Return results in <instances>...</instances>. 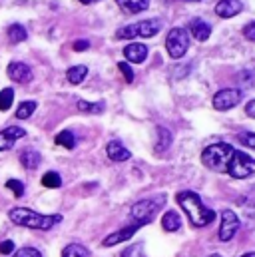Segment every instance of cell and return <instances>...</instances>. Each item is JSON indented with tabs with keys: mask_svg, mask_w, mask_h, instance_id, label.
Returning <instances> with one entry per match:
<instances>
[{
	"mask_svg": "<svg viewBox=\"0 0 255 257\" xmlns=\"http://www.w3.org/2000/svg\"><path fill=\"white\" fill-rule=\"evenodd\" d=\"M176 199H178V203L182 205V209L188 213L191 225L203 227V225H209V223L215 219V211L209 209L195 192H190V190L180 192L176 195Z\"/></svg>",
	"mask_w": 255,
	"mask_h": 257,
	"instance_id": "cell-1",
	"label": "cell"
},
{
	"mask_svg": "<svg viewBox=\"0 0 255 257\" xmlns=\"http://www.w3.org/2000/svg\"><path fill=\"white\" fill-rule=\"evenodd\" d=\"M10 221L14 225H24V227H30V229H42V231H48L52 229L56 223L62 221V215H42V213H36L28 207H14L10 209L8 213Z\"/></svg>",
	"mask_w": 255,
	"mask_h": 257,
	"instance_id": "cell-2",
	"label": "cell"
},
{
	"mask_svg": "<svg viewBox=\"0 0 255 257\" xmlns=\"http://www.w3.org/2000/svg\"><path fill=\"white\" fill-rule=\"evenodd\" d=\"M233 152H235V148H233L231 144H225V142L211 144V146H207V148L201 152V162H203V166H205L207 170L217 172V174H225Z\"/></svg>",
	"mask_w": 255,
	"mask_h": 257,
	"instance_id": "cell-3",
	"label": "cell"
},
{
	"mask_svg": "<svg viewBox=\"0 0 255 257\" xmlns=\"http://www.w3.org/2000/svg\"><path fill=\"white\" fill-rule=\"evenodd\" d=\"M162 205H164V195L152 197V199H140V201H136V203L132 205V209H130L132 223L138 225V227L152 223Z\"/></svg>",
	"mask_w": 255,
	"mask_h": 257,
	"instance_id": "cell-4",
	"label": "cell"
},
{
	"mask_svg": "<svg viewBox=\"0 0 255 257\" xmlns=\"http://www.w3.org/2000/svg\"><path fill=\"white\" fill-rule=\"evenodd\" d=\"M162 30V20L160 18H150L142 20L136 24H128L116 30L118 40H132V38H152Z\"/></svg>",
	"mask_w": 255,
	"mask_h": 257,
	"instance_id": "cell-5",
	"label": "cell"
},
{
	"mask_svg": "<svg viewBox=\"0 0 255 257\" xmlns=\"http://www.w3.org/2000/svg\"><path fill=\"white\" fill-rule=\"evenodd\" d=\"M231 178L235 180H245V178H251L255 176V160L251 156H247L245 152H239L235 150L231 160H229V166H227V172Z\"/></svg>",
	"mask_w": 255,
	"mask_h": 257,
	"instance_id": "cell-6",
	"label": "cell"
},
{
	"mask_svg": "<svg viewBox=\"0 0 255 257\" xmlns=\"http://www.w3.org/2000/svg\"><path fill=\"white\" fill-rule=\"evenodd\" d=\"M190 48V32L186 28H172L166 38V50L174 60H180L186 56Z\"/></svg>",
	"mask_w": 255,
	"mask_h": 257,
	"instance_id": "cell-7",
	"label": "cell"
},
{
	"mask_svg": "<svg viewBox=\"0 0 255 257\" xmlns=\"http://www.w3.org/2000/svg\"><path fill=\"white\" fill-rule=\"evenodd\" d=\"M241 102V92L235 88H223L213 96V108L219 112L231 110Z\"/></svg>",
	"mask_w": 255,
	"mask_h": 257,
	"instance_id": "cell-8",
	"label": "cell"
},
{
	"mask_svg": "<svg viewBox=\"0 0 255 257\" xmlns=\"http://www.w3.org/2000/svg\"><path fill=\"white\" fill-rule=\"evenodd\" d=\"M241 221L233 209H223L221 213V225H219V241H229L237 233Z\"/></svg>",
	"mask_w": 255,
	"mask_h": 257,
	"instance_id": "cell-9",
	"label": "cell"
},
{
	"mask_svg": "<svg viewBox=\"0 0 255 257\" xmlns=\"http://www.w3.org/2000/svg\"><path fill=\"white\" fill-rule=\"evenodd\" d=\"M6 72H8V78H10L12 82H18V84H28V82H32V78H34L30 66L24 64V62H10Z\"/></svg>",
	"mask_w": 255,
	"mask_h": 257,
	"instance_id": "cell-10",
	"label": "cell"
},
{
	"mask_svg": "<svg viewBox=\"0 0 255 257\" xmlns=\"http://www.w3.org/2000/svg\"><path fill=\"white\" fill-rule=\"evenodd\" d=\"M24 136H26V130L18 128V126H8V128L0 130V152L10 150L16 144V140H20Z\"/></svg>",
	"mask_w": 255,
	"mask_h": 257,
	"instance_id": "cell-11",
	"label": "cell"
},
{
	"mask_svg": "<svg viewBox=\"0 0 255 257\" xmlns=\"http://www.w3.org/2000/svg\"><path fill=\"white\" fill-rule=\"evenodd\" d=\"M243 10V4L239 0H219L215 4V14L219 18H233Z\"/></svg>",
	"mask_w": 255,
	"mask_h": 257,
	"instance_id": "cell-12",
	"label": "cell"
},
{
	"mask_svg": "<svg viewBox=\"0 0 255 257\" xmlns=\"http://www.w3.org/2000/svg\"><path fill=\"white\" fill-rule=\"evenodd\" d=\"M148 46L146 44H140V42H132V44H128L126 48H124V56H126L128 62H136V64H140V62H144L146 58H148Z\"/></svg>",
	"mask_w": 255,
	"mask_h": 257,
	"instance_id": "cell-13",
	"label": "cell"
},
{
	"mask_svg": "<svg viewBox=\"0 0 255 257\" xmlns=\"http://www.w3.org/2000/svg\"><path fill=\"white\" fill-rule=\"evenodd\" d=\"M138 229H140L138 225L130 223V225H126V227H122V229H118V231L110 233V235L104 239V245H106V247H110V245H118V243H122V241H128V239H130Z\"/></svg>",
	"mask_w": 255,
	"mask_h": 257,
	"instance_id": "cell-14",
	"label": "cell"
},
{
	"mask_svg": "<svg viewBox=\"0 0 255 257\" xmlns=\"http://www.w3.org/2000/svg\"><path fill=\"white\" fill-rule=\"evenodd\" d=\"M106 154H108V158H110L112 162H126V160L132 158L130 150L124 148V144L118 142V140H112V142L106 146Z\"/></svg>",
	"mask_w": 255,
	"mask_h": 257,
	"instance_id": "cell-15",
	"label": "cell"
},
{
	"mask_svg": "<svg viewBox=\"0 0 255 257\" xmlns=\"http://www.w3.org/2000/svg\"><path fill=\"white\" fill-rule=\"evenodd\" d=\"M190 34L197 40V42H205L211 34V28L207 22H203L201 18H195L190 22Z\"/></svg>",
	"mask_w": 255,
	"mask_h": 257,
	"instance_id": "cell-16",
	"label": "cell"
},
{
	"mask_svg": "<svg viewBox=\"0 0 255 257\" xmlns=\"http://www.w3.org/2000/svg\"><path fill=\"white\" fill-rule=\"evenodd\" d=\"M116 2L128 14H140L150 6V0H116Z\"/></svg>",
	"mask_w": 255,
	"mask_h": 257,
	"instance_id": "cell-17",
	"label": "cell"
},
{
	"mask_svg": "<svg viewBox=\"0 0 255 257\" xmlns=\"http://www.w3.org/2000/svg\"><path fill=\"white\" fill-rule=\"evenodd\" d=\"M42 162V156L36 152V150H24L20 154V164L26 168V170H36Z\"/></svg>",
	"mask_w": 255,
	"mask_h": 257,
	"instance_id": "cell-18",
	"label": "cell"
},
{
	"mask_svg": "<svg viewBox=\"0 0 255 257\" xmlns=\"http://www.w3.org/2000/svg\"><path fill=\"white\" fill-rule=\"evenodd\" d=\"M86 76H88V66H84V64L72 66V68H68V72H66V78H68V82H70V84H74V86L82 84Z\"/></svg>",
	"mask_w": 255,
	"mask_h": 257,
	"instance_id": "cell-19",
	"label": "cell"
},
{
	"mask_svg": "<svg viewBox=\"0 0 255 257\" xmlns=\"http://www.w3.org/2000/svg\"><path fill=\"white\" fill-rule=\"evenodd\" d=\"M180 225H182V221H180V213H178V211L170 209V211L164 213V217H162V227H164L166 231H178Z\"/></svg>",
	"mask_w": 255,
	"mask_h": 257,
	"instance_id": "cell-20",
	"label": "cell"
},
{
	"mask_svg": "<svg viewBox=\"0 0 255 257\" xmlns=\"http://www.w3.org/2000/svg\"><path fill=\"white\" fill-rule=\"evenodd\" d=\"M26 38H28V32H26V28H24L22 24H12V26H8V40H10L12 44L24 42Z\"/></svg>",
	"mask_w": 255,
	"mask_h": 257,
	"instance_id": "cell-21",
	"label": "cell"
},
{
	"mask_svg": "<svg viewBox=\"0 0 255 257\" xmlns=\"http://www.w3.org/2000/svg\"><path fill=\"white\" fill-rule=\"evenodd\" d=\"M76 106H78V110L84 112V114H102V112H104V102L92 104V102H86V100H78Z\"/></svg>",
	"mask_w": 255,
	"mask_h": 257,
	"instance_id": "cell-22",
	"label": "cell"
},
{
	"mask_svg": "<svg viewBox=\"0 0 255 257\" xmlns=\"http://www.w3.org/2000/svg\"><path fill=\"white\" fill-rule=\"evenodd\" d=\"M90 255V251L84 247V245H80V243H70V245H66L62 251V257H88Z\"/></svg>",
	"mask_w": 255,
	"mask_h": 257,
	"instance_id": "cell-23",
	"label": "cell"
},
{
	"mask_svg": "<svg viewBox=\"0 0 255 257\" xmlns=\"http://www.w3.org/2000/svg\"><path fill=\"white\" fill-rule=\"evenodd\" d=\"M172 144V134L166 128H158V144H156V152H166Z\"/></svg>",
	"mask_w": 255,
	"mask_h": 257,
	"instance_id": "cell-24",
	"label": "cell"
},
{
	"mask_svg": "<svg viewBox=\"0 0 255 257\" xmlns=\"http://www.w3.org/2000/svg\"><path fill=\"white\" fill-rule=\"evenodd\" d=\"M56 144L66 148V150H74L76 148V138H74V134L70 130H64L56 136Z\"/></svg>",
	"mask_w": 255,
	"mask_h": 257,
	"instance_id": "cell-25",
	"label": "cell"
},
{
	"mask_svg": "<svg viewBox=\"0 0 255 257\" xmlns=\"http://www.w3.org/2000/svg\"><path fill=\"white\" fill-rule=\"evenodd\" d=\"M34 110H36V102H32V100L22 102V104L18 106V110H16V118H18V120H26V118H30V116L34 114Z\"/></svg>",
	"mask_w": 255,
	"mask_h": 257,
	"instance_id": "cell-26",
	"label": "cell"
},
{
	"mask_svg": "<svg viewBox=\"0 0 255 257\" xmlns=\"http://www.w3.org/2000/svg\"><path fill=\"white\" fill-rule=\"evenodd\" d=\"M42 186L44 188H50V190H56L62 186V178L56 174V172H46L42 176Z\"/></svg>",
	"mask_w": 255,
	"mask_h": 257,
	"instance_id": "cell-27",
	"label": "cell"
},
{
	"mask_svg": "<svg viewBox=\"0 0 255 257\" xmlns=\"http://www.w3.org/2000/svg\"><path fill=\"white\" fill-rule=\"evenodd\" d=\"M12 102H14V90L12 88H4L0 92V110L6 112L12 106Z\"/></svg>",
	"mask_w": 255,
	"mask_h": 257,
	"instance_id": "cell-28",
	"label": "cell"
},
{
	"mask_svg": "<svg viewBox=\"0 0 255 257\" xmlns=\"http://www.w3.org/2000/svg\"><path fill=\"white\" fill-rule=\"evenodd\" d=\"M120 257H146V253H144V243H134V245H130L126 251H122Z\"/></svg>",
	"mask_w": 255,
	"mask_h": 257,
	"instance_id": "cell-29",
	"label": "cell"
},
{
	"mask_svg": "<svg viewBox=\"0 0 255 257\" xmlns=\"http://www.w3.org/2000/svg\"><path fill=\"white\" fill-rule=\"evenodd\" d=\"M6 188L14 193V197H22L24 195V184L18 182V180H8L6 182Z\"/></svg>",
	"mask_w": 255,
	"mask_h": 257,
	"instance_id": "cell-30",
	"label": "cell"
},
{
	"mask_svg": "<svg viewBox=\"0 0 255 257\" xmlns=\"http://www.w3.org/2000/svg\"><path fill=\"white\" fill-rule=\"evenodd\" d=\"M12 257H42V253L36 247H20L18 251H14Z\"/></svg>",
	"mask_w": 255,
	"mask_h": 257,
	"instance_id": "cell-31",
	"label": "cell"
},
{
	"mask_svg": "<svg viewBox=\"0 0 255 257\" xmlns=\"http://www.w3.org/2000/svg\"><path fill=\"white\" fill-rule=\"evenodd\" d=\"M239 142H241L243 146H247V148L255 150V134L253 132H243V134L239 136Z\"/></svg>",
	"mask_w": 255,
	"mask_h": 257,
	"instance_id": "cell-32",
	"label": "cell"
},
{
	"mask_svg": "<svg viewBox=\"0 0 255 257\" xmlns=\"http://www.w3.org/2000/svg\"><path fill=\"white\" fill-rule=\"evenodd\" d=\"M0 253H2V255H10V253H14V243H12L10 239L0 241Z\"/></svg>",
	"mask_w": 255,
	"mask_h": 257,
	"instance_id": "cell-33",
	"label": "cell"
},
{
	"mask_svg": "<svg viewBox=\"0 0 255 257\" xmlns=\"http://www.w3.org/2000/svg\"><path fill=\"white\" fill-rule=\"evenodd\" d=\"M118 68H120V72L124 74V78H126L128 84H130V82H134V72H132V68H130L126 62H120V64H118Z\"/></svg>",
	"mask_w": 255,
	"mask_h": 257,
	"instance_id": "cell-34",
	"label": "cell"
},
{
	"mask_svg": "<svg viewBox=\"0 0 255 257\" xmlns=\"http://www.w3.org/2000/svg\"><path fill=\"white\" fill-rule=\"evenodd\" d=\"M243 36H245L247 40L255 42V22H249V24L243 28Z\"/></svg>",
	"mask_w": 255,
	"mask_h": 257,
	"instance_id": "cell-35",
	"label": "cell"
},
{
	"mask_svg": "<svg viewBox=\"0 0 255 257\" xmlns=\"http://www.w3.org/2000/svg\"><path fill=\"white\" fill-rule=\"evenodd\" d=\"M90 48V42L88 40H78V42H74V50L76 52H84V50H88Z\"/></svg>",
	"mask_w": 255,
	"mask_h": 257,
	"instance_id": "cell-36",
	"label": "cell"
},
{
	"mask_svg": "<svg viewBox=\"0 0 255 257\" xmlns=\"http://www.w3.org/2000/svg\"><path fill=\"white\" fill-rule=\"evenodd\" d=\"M245 114H247L249 118H255V100L247 102V106H245Z\"/></svg>",
	"mask_w": 255,
	"mask_h": 257,
	"instance_id": "cell-37",
	"label": "cell"
},
{
	"mask_svg": "<svg viewBox=\"0 0 255 257\" xmlns=\"http://www.w3.org/2000/svg\"><path fill=\"white\" fill-rule=\"evenodd\" d=\"M82 4H94V2H98V0H80Z\"/></svg>",
	"mask_w": 255,
	"mask_h": 257,
	"instance_id": "cell-38",
	"label": "cell"
},
{
	"mask_svg": "<svg viewBox=\"0 0 255 257\" xmlns=\"http://www.w3.org/2000/svg\"><path fill=\"white\" fill-rule=\"evenodd\" d=\"M241 257H255V251H249V253H243Z\"/></svg>",
	"mask_w": 255,
	"mask_h": 257,
	"instance_id": "cell-39",
	"label": "cell"
},
{
	"mask_svg": "<svg viewBox=\"0 0 255 257\" xmlns=\"http://www.w3.org/2000/svg\"><path fill=\"white\" fill-rule=\"evenodd\" d=\"M186 2H199V0H186Z\"/></svg>",
	"mask_w": 255,
	"mask_h": 257,
	"instance_id": "cell-40",
	"label": "cell"
},
{
	"mask_svg": "<svg viewBox=\"0 0 255 257\" xmlns=\"http://www.w3.org/2000/svg\"><path fill=\"white\" fill-rule=\"evenodd\" d=\"M209 257H221V255H209Z\"/></svg>",
	"mask_w": 255,
	"mask_h": 257,
	"instance_id": "cell-41",
	"label": "cell"
}]
</instances>
